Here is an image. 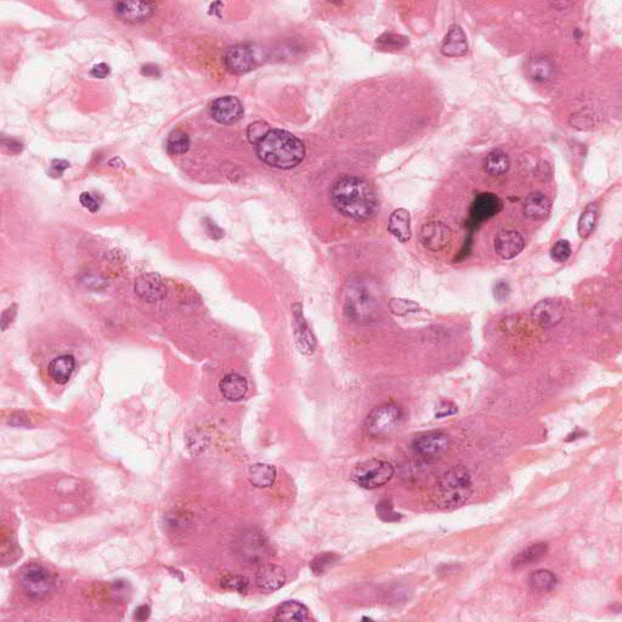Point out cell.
<instances>
[{"label":"cell","mask_w":622,"mask_h":622,"mask_svg":"<svg viewBox=\"0 0 622 622\" xmlns=\"http://www.w3.org/2000/svg\"><path fill=\"white\" fill-rule=\"evenodd\" d=\"M331 201L340 214L357 221L373 218L380 206L375 188L355 175H343L334 183Z\"/></svg>","instance_id":"6da1fadb"},{"label":"cell","mask_w":622,"mask_h":622,"mask_svg":"<svg viewBox=\"0 0 622 622\" xmlns=\"http://www.w3.org/2000/svg\"><path fill=\"white\" fill-rule=\"evenodd\" d=\"M258 157L264 163L279 170H291L305 157L304 142L289 132L271 129L256 145Z\"/></svg>","instance_id":"7a4b0ae2"},{"label":"cell","mask_w":622,"mask_h":622,"mask_svg":"<svg viewBox=\"0 0 622 622\" xmlns=\"http://www.w3.org/2000/svg\"><path fill=\"white\" fill-rule=\"evenodd\" d=\"M375 282L366 277H357L349 281L345 291V314L349 319L357 322H371L375 320L380 311Z\"/></svg>","instance_id":"3957f363"},{"label":"cell","mask_w":622,"mask_h":622,"mask_svg":"<svg viewBox=\"0 0 622 622\" xmlns=\"http://www.w3.org/2000/svg\"><path fill=\"white\" fill-rule=\"evenodd\" d=\"M471 478L462 466H452L440 476L433 501L443 509H455L466 504L471 495Z\"/></svg>","instance_id":"277c9868"},{"label":"cell","mask_w":622,"mask_h":622,"mask_svg":"<svg viewBox=\"0 0 622 622\" xmlns=\"http://www.w3.org/2000/svg\"><path fill=\"white\" fill-rule=\"evenodd\" d=\"M20 585L28 598L43 600L53 593L55 580L44 565L31 563L25 565L20 572Z\"/></svg>","instance_id":"5b68a950"},{"label":"cell","mask_w":622,"mask_h":622,"mask_svg":"<svg viewBox=\"0 0 622 622\" xmlns=\"http://www.w3.org/2000/svg\"><path fill=\"white\" fill-rule=\"evenodd\" d=\"M403 420V408L396 403H385L375 408L367 417V431L375 439L388 438L400 428Z\"/></svg>","instance_id":"8992f818"},{"label":"cell","mask_w":622,"mask_h":622,"mask_svg":"<svg viewBox=\"0 0 622 622\" xmlns=\"http://www.w3.org/2000/svg\"><path fill=\"white\" fill-rule=\"evenodd\" d=\"M395 469L392 463L382 459H368L359 463L352 471V479L364 489H378L392 481Z\"/></svg>","instance_id":"52a82bcc"},{"label":"cell","mask_w":622,"mask_h":622,"mask_svg":"<svg viewBox=\"0 0 622 622\" xmlns=\"http://www.w3.org/2000/svg\"><path fill=\"white\" fill-rule=\"evenodd\" d=\"M235 549L242 562L251 565L263 563L270 555V546L261 531H244L235 542Z\"/></svg>","instance_id":"ba28073f"},{"label":"cell","mask_w":622,"mask_h":622,"mask_svg":"<svg viewBox=\"0 0 622 622\" xmlns=\"http://www.w3.org/2000/svg\"><path fill=\"white\" fill-rule=\"evenodd\" d=\"M261 49L251 44H237L230 48L224 57L225 66L233 74L251 72L261 64Z\"/></svg>","instance_id":"9c48e42d"},{"label":"cell","mask_w":622,"mask_h":622,"mask_svg":"<svg viewBox=\"0 0 622 622\" xmlns=\"http://www.w3.org/2000/svg\"><path fill=\"white\" fill-rule=\"evenodd\" d=\"M450 448V438L441 431H430L420 435L415 439L412 448L426 461H434L441 457Z\"/></svg>","instance_id":"30bf717a"},{"label":"cell","mask_w":622,"mask_h":622,"mask_svg":"<svg viewBox=\"0 0 622 622\" xmlns=\"http://www.w3.org/2000/svg\"><path fill=\"white\" fill-rule=\"evenodd\" d=\"M420 238L427 249L431 252H440L451 242L452 233L448 225L441 221H429L422 226Z\"/></svg>","instance_id":"8fae6325"},{"label":"cell","mask_w":622,"mask_h":622,"mask_svg":"<svg viewBox=\"0 0 622 622\" xmlns=\"http://www.w3.org/2000/svg\"><path fill=\"white\" fill-rule=\"evenodd\" d=\"M293 322H294V337L300 352L305 355H312L316 349L315 336L307 324L300 304H294L292 307Z\"/></svg>","instance_id":"7c38bea8"},{"label":"cell","mask_w":622,"mask_h":622,"mask_svg":"<svg viewBox=\"0 0 622 622\" xmlns=\"http://www.w3.org/2000/svg\"><path fill=\"white\" fill-rule=\"evenodd\" d=\"M167 292L168 289L160 275L153 272L141 275L135 281V293L145 302H160L167 297Z\"/></svg>","instance_id":"4fadbf2b"},{"label":"cell","mask_w":622,"mask_h":622,"mask_svg":"<svg viewBox=\"0 0 622 622\" xmlns=\"http://www.w3.org/2000/svg\"><path fill=\"white\" fill-rule=\"evenodd\" d=\"M115 14L127 23H140L150 19L155 13V6L147 1H118L113 5Z\"/></svg>","instance_id":"5bb4252c"},{"label":"cell","mask_w":622,"mask_h":622,"mask_svg":"<svg viewBox=\"0 0 622 622\" xmlns=\"http://www.w3.org/2000/svg\"><path fill=\"white\" fill-rule=\"evenodd\" d=\"M211 115L220 124L237 123L242 118L243 106L235 97H221L212 104Z\"/></svg>","instance_id":"9a60e30c"},{"label":"cell","mask_w":622,"mask_h":622,"mask_svg":"<svg viewBox=\"0 0 622 622\" xmlns=\"http://www.w3.org/2000/svg\"><path fill=\"white\" fill-rule=\"evenodd\" d=\"M525 247V240L522 233L516 230H502L495 238V252L502 259L509 261L519 256Z\"/></svg>","instance_id":"2e32d148"},{"label":"cell","mask_w":622,"mask_h":622,"mask_svg":"<svg viewBox=\"0 0 622 622\" xmlns=\"http://www.w3.org/2000/svg\"><path fill=\"white\" fill-rule=\"evenodd\" d=\"M564 314L565 311L563 305L552 299H546L537 303L531 311L532 320L542 329H551L558 325L559 322L563 320Z\"/></svg>","instance_id":"e0dca14e"},{"label":"cell","mask_w":622,"mask_h":622,"mask_svg":"<svg viewBox=\"0 0 622 622\" xmlns=\"http://www.w3.org/2000/svg\"><path fill=\"white\" fill-rule=\"evenodd\" d=\"M502 209V202L494 193H481L471 207V218L474 224L489 220Z\"/></svg>","instance_id":"ac0fdd59"},{"label":"cell","mask_w":622,"mask_h":622,"mask_svg":"<svg viewBox=\"0 0 622 622\" xmlns=\"http://www.w3.org/2000/svg\"><path fill=\"white\" fill-rule=\"evenodd\" d=\"M441 53L448 57H462L468 53V41L461 26L452 25L441 44Z\"/></svg>","instance_id":"d6986e66"},{"label":"cell","mask_w":622,"mask_h":622,"mask_svg":"<svg viewBox=\"0 0 622 622\" xmlns=\"http://www.w3.org/2000/svg\"><path fill=\"white\" fill-rule=\"evenodd\" d=\"M286 582V572L281 567L274 564H266L258 570L256 583L264 592H275L279 590Z\"/></svg>","instance_id":"ffe728a7"},{"label":"cell","mask_w":622,"mask_h":622,"mask_svg":"<svg viewBox=\"0 0 622 622\" xmlns=\"http://www.w3.org/2000/svg\"><path fill=\"white\" fill-rule=\"evenodd\" d=\"M219 389L226 400L236 403L246 396L248 392V382L243 375L233 372L220 380Z\"/></svg>","instance_id":"44dd1931"},{"label":"cell","mask_w":622,"mask_h":622,"mask_svg":"<svg viewBox=\"0 0 622 622\" xmlns=\"http://www.w3.org/2000/svg\"><path fill=\"white\" fill-rule=\"evenodd\" d=\"M389 233L401 243H406L411 240V215L406 209L399 208L394 211L389 218Z\"/></svg>","instance_id":"7402d4cb"},{"label":"cell","mask_w":622,"mask_h":622,"mask_svg":"<svg viewBox=\"0 0 622 622\" xmlns=\"http://www.w3.org/2000/svg\"><path fill=\"white\" fill-rule=\"evenodd\" d=\"M551 201L544 193H532L526 197L523 203V213L531 220H544L551 213Z\"/></svg>","instance_id":"603a6c76"},{"label":"cell","mask_w":622,"mask_h":622,"mask_svg":"<svg viewBox=\"0 0 622 622\" xmlns=\"http://www.w3.org/2000/svg\"><path fill=\"white\" fill-rule=\"evenodd\" d=\"M547 552H548V544L546 542L531 544L513 558L512 567L514 570H519L523 567H530L532 564L540 562Z\"/></svg>","instance_id":"cb8c5ba5"},{"label":"cell","mask_w":622,"mask_h":622,"mask_svg":"<svg viewBox=\"0 0 622 622\" xmlns=\"http://www.w3.org/2000/svg\"><path fill=\"white\" fill-rule=\"evenodd\" d=\"M76 361L72 355H61L51 360L49 364V375L57 385H66L74 373Z\"/></svg>","instance_id":"d4e9b609"},{"label":"cell","mask_w":622,"mask_h":622,"mask_svg":"<svg viewBox=\"0 0 622 622\" xmlns=\"http://www.w3.org/2000/svg\"><path fill=\"white\" fill-rule=\"evenodd\" d=\"M309 610L304 604L296 602V600H289L281 604L276 613H275V620L277 621H307L309 620Z\"/></svg>","instance_id":"484cf974"},{"label":"cell","mask_w":622,"mask_h":622,"mask_svg":"<svg viewBox=\"0 0 622 622\" xmlns=\"http://www.w3.org/2000/svg\"><path fill=\"white\" fill-rule=\"evenodd\" d=\"M277 471L274 466L266 463H256L249 466V481L253 486L264 489L274 484Z\"/></svg>","instance_id":"4316f807"},{"label":"cell","mask_w":622,"mask_h":622,"mask_svg":"<svg viewBox=\"0 0 622 622\" xmlns=\"http://www.w3.org/2000/svg\"><path fill=\"white\" fill-rule=\"evenodd\" d=\"M509 167H511L509 157L501 148L492 150L489 155L486 156L485 160H484V170H485L486 174H489L490 177H499V175L506 174L509 170Z\"/></svg>","instance_id":"83f0119b"},{"label":"cell","mask_w":622,"mask_h":622,"mask_svg":"<svg viewBox=\"0 0 622 622\" xmlns=\"http://www.w3.org/2000/svg\"><path fill=\"white\" fill-rule=\"evenodd\" d=\"M598 214H600V208L597 203H590L587 205L581 216L579 219L577 224V231L581 238L590 237V233L595 231V224L598 220Z\"/></svg>","instance_id":"f1b7e54d"},{"label":"cell","mask_w":622,"mask_h":622,"mask_svg":"<svg viewBox=\"0 0 622 622\" xmlns=\"http://www.w3.org/2000/svg\"><path fill=\"white\" fill-rule=\"evenodd\" d=\"M529 585L532 590L537 592H549L558 585V579L553 572L541 569L531 574L529 577Z\"/></svg>","instance_id":"f546056e"},{"label":"cell","mask_w":622,"mask_h":622,"mask_svg":"<svg viewBox=\"0 0 622 622\" xmlns=\"http://www.w3.org/2000/svg\"><path fill=\"white\" fill-rule=\"evenodd\" d=\"M554 71H555V67H554L553 62L546 57L534 59L527 66V72L530 74V77L539 82L549 81L551 78L553 77Z\"/></svg>","instance_id":"4dcf8cb0"},{"label":"cell","mask_w":622,"mask_h":622,"mask_svg":"<svg viewBox=\"0 0 622 622\" xmlns=\"http://www.w3.org/2000/svg\"><path fill=\"white\" fill-rule=\"evenodd\" d=\"M167 151L170 155H184L190 148V137L183 130H174L167 139Z\"/></svg>","instance_id":"1f68e13d"},{"label":"cell","mask_w":622,"mask_h":622,"mask_svg":"<svg viewBox=\"0 0 622 622\" xmlns=\"http://www.w3.org/2000/svg\"><path fill=\"white\" fill-rule=\"evenodd\" d=\"M408 38L393 33H385L375 41L377 49L382 51L401 50L405 46H408Z\"/></svg>","instance_id":"d6a6232c"},{"label":"cell","mask_w":622,"mask_h":622,"mask_svg":"<svg viewBox=\"0 0 622 622\" xmlns=\"http://www.w3.org/2000/svg\"><path fill=\"white\" fill-rule=\"evenodd\" d=\"M219 585L224 590H233V592H238L242 595H244L249 588V581H248L247 577L233 575V574L221 577Z\"/></svg>","instance_id":"836d02e7"},{"label":"cell","mask_w":622,"mask_h":622,"mask_svg":"<svg viewBox=\"0 0 622 622\" xmlns=\"http://www.w3.org/2000/svg\"><path fill=\"white\" fill-rule=\"evenodd\" d=\"M338 555L330 552L321 553L310 563V569L315 575H321L338 562Z\"/></svg>","instance_id":"e575fe53"},{"label":"cell","mask_w":622,"mask_h":622,"mask_svg":"<svg viewBox=\"0 0 622 622\" xmlns=\"http://www.w3.org/2000/svg\"><path fill=\"white\" fill-rule=\"evenodd\" d=\"M389 307L393 314L398 316L406 315L410 312H416L420 310V305L412 300L405 299H392L389 302Z\"/></svg>","instance_id":"d590c367"},{"label":"cell","mask_w":622,"mask_h":622,"mask_svg":"<svg viewBox=\"0 0 622 622\" xmlns=\"http://www.w3.org/2000/svg\"><path fill=\"white\" fill-rule=\"evenodd\" d=\"M572 256V246L567 240H559L551 248V258L557 263H564Z\"/></svg>","instance_id":"8d00e7d4"},{"label":"cell","mask_w":622,"mask_h":622,"mask_svg":"<svg viewBox=\"0 0 622 622\" xmlns=\"http://www.w3.org/2000/svg\"><path fill=\"white\" fill-rule=\"evenodd\" d=\"M270 130L269 124L263 122V120H258V122H254V123L251 124L248 127L247 137L249 139V141L256 145Z\"/></svg>","instance_id":"74e56055"},{"label":"cell","mask_w":622,"mask_h":622,"mask_svg":"<svg viewBox=\"0 0 622 622\" xmlns=\"http://www.w3.org/2000/svg\"><path fill=\"white\" fill-rule=\"evenodd\" d=\"M377 514L385 522H396V520L401 518L399 513L394 511L393 504L388 499L382 501V502L377 504Z\"/></svg>","instance_id":"f35d334b"},{"label":"cell","mask_w":622,"mask_h":622,"mask_svg":"<svg viewBox=\"0 0 622 622\" xmlns=\"http://www.w3.org/2000/svg\"><path fill=\"white\" fill-rule=\"evenodd\" d=\"M79 201H81L84 208H87L90 212L99 211V208H100V202L97 201V198L92 196V193H83L81 197H79Z\"/></svg>","instance_id":"ab89813d"},{"label":"cell","mask_w":622,"mask_h":622,"mask_svg":"<svg viewBox=\"0 0 622 622\" xmlns=\"http://www.w3.org/2000/svg\"><path fill=\"white\" fill-rule=\"evenodd\" d=\"M509 294H511V289L506 281H499L497 284H495L494 296L497 300L502 302L504 299H507Z\"/></svg>","instance_id":"60d3db41"},{"label":"cell","mask_w":622,"mask_h":622,"mask_svg":"<svg viewBox=\"0 0 622 622\" xmlns=\"http://www.w3.org/2000/svg\"><path fill=\"white\" fill-rule=\"evenodd\" d=\"M457 411V406L456 405L445 401V403H440V406L436 410V413H435V417L436 418H443V417L452 416Z\"/></svg>","instance_id":"b9f144b4"},{"label":"cell","mask_w":622,"mask_h":622,"mask_svg":"<svg viewBox=\"0 0 622 622\" xmlns=\"http://www.w3.org/2000/svg\"><path fill=\"white\" fill-rule=\"evenodd\" d=\"M90 74H92L94 78L104 79V78L107 77V76L110 74V66L104 64V62H102V64H97V66L92 67V71H90Z\"/></svg>","instance_id":"7bdbcfd3"},{"label":"cell","mask_w":622,"mask_h":622,"mask_svg":"<svg viewBox=\"0 0 622 622\" xmlns=\"http://www.w3.org/2000/svg\"><path fill=\"white\" fill-rule=\"evenodd\" d=\"M15 316H16V305L10 307L9 309H6L3 312V315H1V329H3V331L6 330L8 325H10L11 321L14 320Z\"/></svg>","instance_id":"ee69618b"},{"label":"cell","mask_w":622,"mask_h":622,"mask_svg":"<svg viewBox=\"0 0 622 622\" xmlns=\"http://www.w3.org/2000/svg\"><path fill=\"white\" fill-rule=\"evenodd\" d=\"M141 74L147 77H160V69L155 64H145L142 66Z\"/></svg>","instance_id":"f6af8a7d"},{"label":"cell","mask_w":622,"mask_h":622,"mask_svg":"<svg viewBox=\"0 0 622 622\" xmlns=\"http://www.w3.org/2000/svg\"><path fill=\"white\" fill-rule=\"evenodd\" d=\"M150 613H151V609L148 605H141V607H139L137 609V611H135V618L139 620V621H144V620H146L150 616Z\"/></svg>","instance_id":"bcb514c9"},{"label":"cell","mask_w":622,"mask_h":622,"mask_svg":"<svg viewBox=\"0 0 622 622\" xmlns=\"http://www.w3.org/2000/svg\"><path fill=\"white\" fill-rule=\"evenodd\" d=\"M51 167H53V170H55L56 173H59V174H62L64 173V170H67L69 167V162H66V160H53V163H51Z\"/></svg>","instance_id":"7dc6e473"}]
</instances>
